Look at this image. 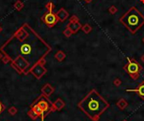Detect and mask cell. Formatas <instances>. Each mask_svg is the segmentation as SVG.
Returning a JSON list of instances; mask_svg holds the SVG:
<instances>
[{"label":"cell","instance_id":"cell-6","mask_svg":"<svg viewBox=\"0 0 144 121\" xmlns=\"http://www.w3.org/2000/svg\"><path fill=\"white\" fill-rule=\"evenodd\" d=\"M44 23L47 25L48 27H52L53 25H55L58 21V19L56 17V15L54 14L53 12H47L44 15V16L42 17Z\"/></svg>","mask_w":144,"mask_h":121},{"label":"cell","instance_id":"cell-14","mask_svg":"<svg viewBox=\"0 0 144 121\" xmlns=\"http://www.w3.org/2000/svg\"><path fill=\"white\" fill-rule=\"evenodd\" d=\"M66 53H64L63 51H58L57 53L55 54V58H56L57 61H59V62H62V61H63V60L66 58Z\"/></svg>","mask_w":144,"mask_h":121},{"label":"cell","instance_id":"cell-13","mask_svg":"<svg viewBox=\"0 0 144 121\" xmlns=\"http://www.w3.org/2000/svg\"><path fill=\"white\" fill-rule=\"evenodd\" d=\"M116 106L118 107V108H119V109L124 110L125 108L128 106V103H127V101H126V99H124V98H121V99H120L119 101L116 103Z\"/></svg>","mask_w":144,"mask_h":121},{"label":"cell","instance_id":"cell-11","mask_svg":"<svg viewBox=\"0 0 144 121\" xmlns=\"http://www.w3.org/2000/svg\"><path fill=\"white\" fill-rule=\"evenodd\" d=\"M54 91H55L54 87H52L50 84H46L41 89L42 94H43L44 96L47 97L51 96V95L54 92Z\"/></svg>","mask_w":144,"mask_h":121},{"label":"cell","instance_id":"cell-12","mask_svg":"<svg viewBox=\"0 0 144 121\" xmlns=\"http://www.w3.org/2000/svg\"><path fill=\"white\" fill-rule=\"evenodd\" d=\"M53 106H54L56 111H60V110H62L65 107V103L61 98H57V99L53 103Z\"/></svg>","mask_w":144,"mask_h":121},{"label":"cell","instance_id":"cell-25","mask_svg":"<svg viewBox=\"0 0 144 121\" xmlns=\"http://www.w3.org/2000/svg\"><path fill=\"white\" fill-rule=\"evenodd\" d=\"M4 109H5V107L3 106V103H2L1 102H0V113H1L2 112H3Z\"/></svg>","mask_w":144,"mask_h":121},{"label":"cell","instance_id":"cell-1","mask_svg":"<svg viewBox=\"0 0 144 121\" xmlns=\"http://www.w3.org/2000/svg\"><path fill=\"white\" fill-rule=\"evenodd\" d=\"M78 107L92 121H99L101 115L109 108L110 103L95 89H92L78 103Z\"/></svg>","mask_w":144,"mask_h":121},{"label":"cell","instance_id":"cell-4","mask_svg":"<svg viewBox=\"0 0 144 121\" xmlns=\"http://www.w3.org/2000/svg\"><path fill=\"white\" fill-rule=\"evenodd\" d=\"M35 103H36V104L38 105L41 108L45 118L49 113L56 111L54 106H53V103H51L49 99H48L47 97L44 96L43 94H42L41 96L40 97H39L38 99L35 102Z\"/></svg>","mask_w":144,"mask_h":121},{"label":"cell","instance_id":"cell-17","mask_svg":"<svg viewBox=\"0 0 144 121\" xmlns=\"http://www.w3.org/2000/svg\"><path fill=\"white\" fill-rule=\"evenodd\" d=\"M14 7L17 10H21L22 8H23V7H24V3H22L21 1L18 0V1L15 2V3L14 4Z\"/></svg>","mask_w":144,"mask_h":121},{"label":"cell","instance_id":"cell-26","mask_svg":"<svg viewBox=\"0 0 144 121\" xmlns=\"http://www.w3.org/2000/svg\"><path fill=\"white\" fill-rule=\"evenodd\" d=\"M83 1H84L86 3H91V2L93 1V0H83Z\"/></svg>","mask_w":144,"mask_h":121},{"label":"cell","instance_id":"cell-18","mask_svg":"<svg viewBox=\"0 0 144 121\" xmlns=\"http://www.w3.org/2000/svg\"><path fill=\"white\" fill-rule=\"evenodd\" d=\"M27 114H28L29 116H30V118H31L33 120H36V119H38V118H39L38 115H37L36 113H35V112H34L33 110H31V109L29 110L28 113H27Z\"/></svg>","mask_w":144,"mask_h":121},{"label":"cell","instance_id":"cell-15","mask_svg":"<svg viewBox=\"0 0 144 121\" xmlns=\"http://www.w3.org/2000/svg\"><path fill=\"white\" fill-rule=\"evenodd\" d=\"M81 30L83 32V33L85 34H89L90 32H92V30H93V28H92V26L89 25V24H85V25H83V26H82Z\"/></svg>","mask_w":144,"mask_h":121},{"label":"cell","instance_id":"cell-3","mask_svg":"<svg viewBox=\"0 0 144 121\" xmlns=\"http://www.w3.org/2000/svg\"><path fill=\"white\" fill-rule=\"evenodd\" d=\"M126 59L128 60V63L123 67V69L127 72L129 76L133 81H137L139 79L140 72L143 70V67L134 58H130L129 57H127Z\"/></svg>","mask_w":144,"mask_h":121},{"label":"cell","instance_id":"cell-20","mask_svg":"<svg viewBox=\"0 0 144 121\" xmlns=\"http://www.w3.org/2000/svg\"><path fill=\"white\" fill-rule=\"evenodd\" d=\"M8 112L10 115H15L17 113V112H18V110H17V108L15 107H11V108H8Z\"/></svg>","mask_w":144,"mask_h":121},{"label":"cell","instance_id":"cell-2","mask_svg":"<svg viewBox=\"0 0 144 121\" xmlns=\"http://www.w3.org/2000/svg\"><path fill=\"white\" fill-rule=\"evenodd\" d=\"M119 20L131 34H136V32L144 25V15L136 7H131L119 19Z\"/></svg>","mask_w":144,"mask_h":121},{"label":"cell","instance_id":"cell-29","mask_svg":"<svg viewBox=\"0 0 144 121\" xmlns=\"http://www.w3.org/2000/svg\"><path fill=\"white\" fill-rule=\"evenodd\" d=\"M140 1H141V2H142V3H144V0H140Z\"/></svg>","mask_w":144,"mask_h":121},{"label":"cell","instance_id":"cell-21","mask_svg":"<svg viewBox=\"0 0 144 121\" xmlns=\"http://www.w3.org/2000/svg\"><path fill=\"white\" fill-rule=\"evenodd\" d=\"M63 34H64V36L66 37H70L72 35H73V32L70 31L69 28H68V27H67V28L65 29L64 31H63Z\"/></svg>","mask_w":144,"mask_h":121},{"label":"cell","instance_id":"cell-16","mask_svg":"<svg viewBox=\"0 0 144 121\" xmlns=\"http://www.w3.org/2000/svg\"><path fill=\"white\" fill-rule=\"evenodd\" d=\"M16 36L19 38V40L20 41H23L27 37V33H25V32H23V30H21L18 32V34H16Z\"/></svg>","mask_w":144,"mask_h":121},{"label":"cell","instance_id":"cell-24","mask_svg":"<svg viewBox=\"0 0 144 121\" xmlns=\"http://www.w3.org/2000/svg\"><path fill=\"white\" fill-rule=\"evenodd\" d=\"M69 21H79V19H78L76 15H73V16L70 18Z\"/></svg>","mask_w":144,"mask_h":121},{"label":"cell","instance_id":"cell-7","mask_svg":"<svg viewBox=\"0 0 144 121\" xmlns=\"http://www.w3.org/2000/svg\"><path fill=\"white\" fill-rule=\"evenodd\" d=\"M47 69L44 67V65H40L39 63H36L31 69L30 72H31L37 79H41L46 73H47Z\"/></svg>","mask_w":144,"mask_h":121},{"label":"cell","instance_id":"cell-27","mask_svg":"<svg viewBox=\"0 0 144 121\" xmlns=\"http://www.w3.org/2000/svg\"><path fill=\"white\" fill-rule=\"evenodd\" d=\"M141 60H142V61H143V63H144V54H143V55H142V57H141Z\"/></svg>","mask_w":144,"mask_h":121},{"label":"cell","instance_id":"cell-32","mask_svg":"<svg viewBox=\"0 0 144 121\" xmlns=\"http://www.w3.org/2000/svg\"><path fill=\"white\" fill-rule=\"evenodd\" d=\"M122 121H128V120H122Z\"/></svg>","mask_w":144,"mask_h":121},{"label":"cell","instance_id":"cell-10","mask_svg":"<svg viewBox=\"0 0 144 121\" xmlns=\"http://www.w3.org/2000/svg\"><path fill=\"white\" fill-rule=\"evenodd\" d=\"M56 17H57L58 20H59V21H61V22H63V21H65L67 19H68L69 14H68V12L67 11L65 8H60L57 12H56Z\"/></svg>","mask_w":144,"mask_h":121},{"label":"cell","instance_id":"cell-31","mask_svg":"<svg viewBox=\"0 0 144 121\" xmlns=\"http://www.w3.org/2000/svg\"><path fill=\"white\" fill-rule=\"evenodd\" d=\"M143 42L144 43V37H143Z\"/></svg>","mask_w":144,"mask_h":121},{"label":"cell","instance_id":"cell-9","mask_svg":"<svg viewBox=\"0 0 144 121\" xmlns=\"http://www.w3.org/2000/svg\"><path fill=\"white\" fill-rule=\"evenodd\" d=\"M82 26L83 25L80 24L79 21H69V23L67 25V27L70 29V31L73 32V34L77 33L78 31L81 30Z\"/></svg>","mask_w":144,"mask_h":121},{"label":"cell","instance_id":"cell-19","mask_svg":"<svg viewBox=\"0 0 144 121\" xmlns=\"http://www.w3.org/2000/svg\"><path fill=\"white\" fill-rule=\"evenodd\" d=\"M108 11H109L110 14H111V15H115V14L117 13L118 9L117 8H116V6H114V5H112V6H110L109 8V9H108Z\"/></svg>","mask_w":144,"mask_h":121},{"label":"cell","instance_id":"cell-23","mask_svg":"<svg viewBox=\"0 0 144 121\" xmlns=\"http://www.w3.org/2000/svg\"><path fill=\"white\" fill-rule=\"evenodd\" d=\"M121 83H122V81L120 80L119 78L115 79L114 81H113V84H114V86H120L121 85Z\"/></svg>","mask_w":144,"mask_h":121},{"label":"cell","instance_id":"cell-5","mask_svg":"<svg viewBox=\"0 0 144 121\" xmlns=\"http://www.w3.org/2000/svg\"><path fill=\"white\" fill-rule=\"evenodd\" d=\"M12 66L16 69L20 73L27 74L30 70V65L29 62L20 56L17 57L14 60L12 61Z\"/></svg>","mask_w":144,"mask_h":121},{"label":"cell","instance_id":"cell-8","mask_svg":"<svg viewBox=\"0 0 144 121\" xmlns=\"http://www.w3.org/2000/svg\"><path fill=\"white\" fill-rule=\"evenodd\" d=\"M126 91H128V92H130V91H131V92H137L138 94V96H139V97L142 100H144V81H142L138 85V86L136 89H128L126 90Z\"/></svg>","mask_w":144,"mask_h":121},{"label":"cell","instance_id":"cell-28","mask_svg":"<svg viewBox=\"0 0 144 121\" xmlns=\"http://www.w3.org/2000/svg\"><path fill=\"white\" fill-rule=\"evenodd\" d=\"M2 32V27H1V25H0V32Z\"/></svg>","mask_w":144,"mask_h":121},{"label":"cell","instance_id":"cell-30","mask_svg":"<svg viewBox=\"0 0 144 121\" xmlns=\"http://www.w3.org/2000/svg\"><path fill=\"white\" fill-rule=\"evenodd\" d=\"M2 58V54L0 53V58Z\"/></svg>","mask_w":144,"mask_h":121},{"label":"cell","instance_id":"cell-22","mask_svg":"<svg viewBox=\"0 0 144 121\" xmlns=\"http://www.w3.org/2000/svg\"><path fill=\"white\" fill-rule=\"evenodd\" d=\"M46 8H47V9L48 10V12H52L53 8H54V4H53L51 2H49V3H47V5H46Z\"/></svg>","mask_w":144,"mask_h":121}]
</instances>
